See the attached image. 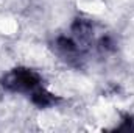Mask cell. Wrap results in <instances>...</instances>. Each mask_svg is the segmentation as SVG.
I'll return each mask as SVG.
<instances>
[{"label":"cell","mask_w":134,"mask_h":133,"mask_svg":"<svg viewBox=\"0 0 134 133\" xmlns=\"http://www.w3.org/2000/svg\"><path fill=\"white\" fill-rule=\"evenodd\" d=\"M3 86L9 91L34 93L41 88V77L31 69H14L3 78Z\"/></svg>","instance_id":"obj_1"}]
</instances>
